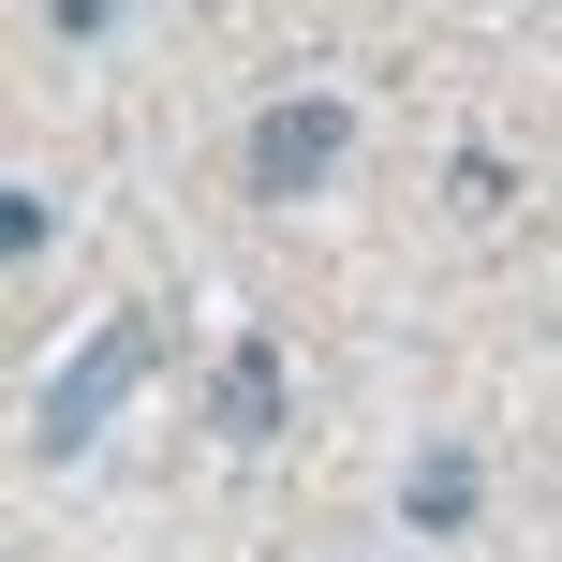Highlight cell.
Returning <instances> with one entry per match:
<instances>
[{"instance_id":"1","label":"cell","mask_w":562,"mask_h":562,"mask_svg":"<svg viewBox=\"0 0 562 562\" xmlns=\"http://www.w3.org/2000/svg\"><path fill=\"white\" fill-rule=\"evenodd\" d=\"M164 370V326L148 311H119V326H89V356H59L45 370V400H30V429H45V459H75V445H104L119 429V400Z\"/></svg>"},{"instance_id":"3","label":"cell","mask_w":562,"mask_h":562,"mask_svg":"<svg viewBox=\"0 0 562 562\" xmlns=\"http://www.w3.org/2000/svg\"><path fill=\"white\" fill-rule=\"evenodd\" d=\"M474 504H488L474 445H415L400 459V518H415V533H474Z\"/></svg>"},{"instance_id":"2","label":"cell","mask_w":562,"mask_h":562,"mask_svg":"<svg viewBox=\"0 0 562 562\" xmlns=\"http://www.w3.org/2000/svg\"><path fill=\"white\" fill-rule=\"evenodd\" d=\"M340 148H356V119H340L326 89H296V104H267V119H252V148H237V164H252V193H267V207H311V193L340 178Z\"/></svg>"},{"instance_id":"5","label":"cell","mask_w":562,"mask_h":562,"mask_svg":"<svg viewBox=\"0 0 562 562\" xmlns=\"http://www.w3.org/2000/svg\"><path fill=\"white\" fill-rule=\"evenodd\" d=\"M104 15H119V0H59V30H104Z\"/></svg>"},{"instance_id":"4","label":"cell","mask_w":562,"mask_h":562,"mask_svg":"<svg viewBox=\"0 0 562 562\" xmlns=\"http://www.w3.org/2000/svg\"><path fill=\"white\" fill-rule=\"evenodd\" d=\"M207 429H223V445H267L281 429V356L267 340H237V356L207 370Z\"/></svg>"}]
</instances>
